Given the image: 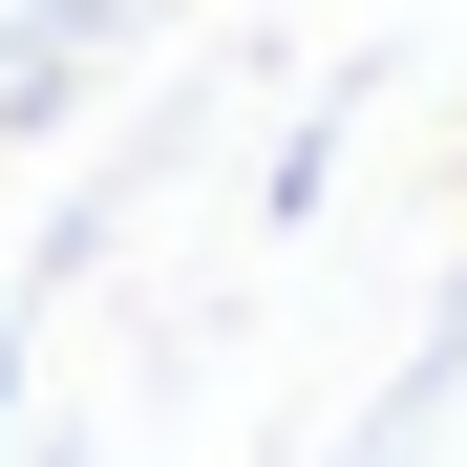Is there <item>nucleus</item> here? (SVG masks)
Returning a JSON list of instances; mask_svg holds the SVG:
<instances>
[{
  "instance_id": "nucleus-2",
  "label": "nucleus",
  "mask_w": 467,
  "mask_h": 467,
  "mask_svg": "<svg viewBox=\"0 0 467 467\" xmlns=\"http://www.w3.org/2000/svg\"><path fill=\"white\" fill-rule=\"evenodd\" d=\"M446 192H467V171H446Z\"/></svg>"
},
{
  "instance_id": "nucleus-1",
  "label": "nucleus",
  "mask_w": 467,
  "mask_h": 467,
  "mask_svg": "<svg viewBox=\"0 0 467 467\" xmlns=\"http://www.w3.org/2000/svg\"><path fill=\"white\" fill-rule=\"evenodd\" d=\"M0 404H22V319H0Z\"/></svg>"
}]
</instances>
